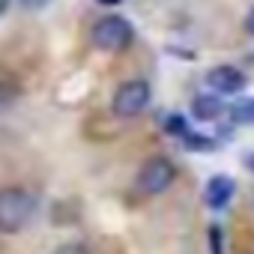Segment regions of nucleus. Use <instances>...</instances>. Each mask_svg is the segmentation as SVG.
<instances>
[{
    "instance_id": "obj_1",
    "label": "nucleus",
    "mask_w": 254,
    "mask_h": 254,
    "mask_svg": "<svg viewBox=\"0 0 254 254\" xmlns=\"http://www.w3.org/2000/svg\"><path fill=\"white\" fill-rule=\"evenodd\" d=\"M36 215V194L21 186L0 189V233H18Z\"/></svg>"
},
{
    "instance_id": "obj_2",
    "label": "nucleus",
    "mask_w": 254,
    "mask_h": 254,
    "mask_svg": "<svg viewBox=\"0 0 254 254\" xmlns=\"http://www.w3.org/2000/svg\"><path fill=\"white\" fill-rule=\"evenodd\" d=\"M90 39L99 51H108V54H120L126 51L132 42H135V27L126 21L123 15H105L93 24L90 30Z\"/></svg>"
},
{
    "instance_id": "obj_3",
    "label": "nucleus",
    "mask_w": 254,
    "mask_h": 254,
    "mask_svg": "<svg viewBox=\"0 0 254 254\" xmlns=\"http://www.w3.org/2000/svg\"><path fill=\"white\" fill-rule=\"evenodd\" d=\"M150 99H153V90H150L147 81H141V78L123 81V84L117 87L114 99H111V111H114L117 117H123V120H132V117H138V114L147 111Z\"/></svg>"
},
{
    "instance_id": "obj_4",
    "label": "nucleus",
    "mask_w": 254,
    "mask_h": 254,
    "mask_svg": "<svg viewBox=\"0 0 254 254\" xmlns=\"http://www.w3.org/2000/svg\"><path fill=\"white\" fill-rule=\"evenodd\" d=\"M174 180H177V168H174V162L168 156H153L138 171V189L144 194H153V197L165 194L174 186Z\"/></svg>"
},
{
    "instance_id": "obj_5",
    "label": "nucleus",
    "mask_w": 254,
    "mask_h": 254,
    "mask_svg": "<svg viewBox=\"0 0 254 254\" xmlns=\"http://www.w3.org/2000/svg\"><path fill=\"white\" fill-rule=\"evenodd\" d=\"M245 72L236 69V66H215L206 72V87H212L215 96H233V93H242L245 87Z\"/></svg>"
},
{
    "instance_id": "obj_6",
    "label": "nucleus",
    "mask_w": 254,
    "mask_h": 254,
    "mask_svg": "<svg viewBox=\"0 0 254 254\" xmlns=\"http://www.w3.org/2000/svg\"><path fill=\"white\" fill-rule=\"evenodd\" d=\"M233 180L230 177H224V174H218V177H212L209 183H206V191H203V200H206V206L209 209H224L227 203H230V197H233Z\"/></svg>"
},
{
    "instance_id": "obj_7",
    "label": "nucleus",
    "mask_w": 254,
    "mask_h": 254,
    "mask_svg": "<svg viewBox=\"0 0 254 254\" xmlns=\"http://www.w3.org/2000/svg\"><path fill=\"white\" fill-rule=\"evenodd\" d=\"M191 114L197 120H203V123H212V120H218L224 114V105H221V99L215 93H206V96H197L191 102Z\"/></svg>"
},
{
    "instance_id": "obj_8",
    "label": "nucleus",
    "mask_w": 254,
    "mask_h": 254,
    "mask_svg": "<svg viewBox=\"0 0 254 254\" xmlns=\"http://www.w3.org/2000/svg\"><path fill=\"white\" fill-rule=\"evenodd\" d=\"M230 120L239 126H254V99H239L230 108Z\"/></svg>"
},
{
    "instance_id": "obj_9",
    "label": "nucleus",
    "mask_w": 254,
    "mask_h": 254,
    "mask_svg": "<svg viewBox=\"0 0 254 254\" xmlns=\"http://www.w3.org/2000/svg\"><path fill=\"white\" fill-rule=\"evenodd\" d=\"M18 96H21V90H18L15 81H3V78H0V114H6L18 102Z\"/></svg>"
},
{
    "instance_id": "obj_10",
    "label": "nucleus",
    "mask_w": 254,
    "mask_h": 254,
    "mask_svg": "<svg viewBox=\"0 0 254 254\" xmlns=\"http://www.w3.org/2000/svg\"><path fill=\"white\" fill-rule=\"evenodd\" d=\"M209 251L212 254H224V239H221V227L218 224L209 227Z\"/></svg>"
},
{
    "instance_id": "obj_11",
    "label": "nucleus",
    "mask_w": 254,
    "mask_h": 254,
    "mask_svg": "<svg viewBox=\"0 0 254 254\" xmlns=\"http://www.w3.org/2000/svg\"><path fill=\"white\" fill-rule=\"evenodd\" d=\"M51 254H90V248H87L84 242H66V245L54 248Z\"/></svg>"
},
{
    "instance_id": "obj_12",
    "label": "nucleus",
    "mask_w": 254,
    "mask_h": 254,
    "mask_svg": "<svg viewBox=\"0 0 254 254\" xmlns=\"http://www.w3.org/2000/svg\"><path fill=\"white\" fill-rule=\"evenodd\" d=\"M51 0H21V6L24 9H42V6H48Z\"/></svg>"
},
{
    "instance_id": "obj_13",
    "label": "nucleus",
    "mask_w": 254,
    "mask_h": 254,
    "mask_svg": "<svg viewBox=\"0 0 254 254\" xmlns=\"http://www.w3.org/2000/svg\"><path fill=\"white\" fill-rule=\"evenodd\" d=\"M245 30L254 36V6H251V9H248V15H245Z\"/></svg>"
},
{
    "instance_id": "obj_14",
    "label": "nucleus",
    "mask_w": 254,
    "mask_h": 254,
    "mask_svg": "<svg viewBox=\"0 0 254 254\" xmlns=\"http://www.w3.org/2000/svg\"><path fill=\"white\" fill-rule=\"evenodd\" d=\"M9 3H12V0H0V15H6V9H9Z\"/></svg>"
},
{
    "instance_id": "obj_15",
    "label": "nucleus",
    "mask_w": 254,
    "mask_h": 254,
    "mask_svg": "<svg viewBox=\"0 0 254 254\" xmlns=\"http://www.w3.org/2000/svg\"><path fill=\"white\" fill-rule=\"evenodd\" d=\"M99 3H105V6H117L120 0H99Z\"/></svg>"
},
{
    "instance_id": "obj_16",
    "label": "nucleus",
    "mask_w": 254,
    "mask_h": 254,
    "mask_svg": "<svg viewBox=\"0 0 254 254\" xmlns=\"http://www.w3.org/2000/svg\"><path fill=\"white\" fill-rule=\"evenodd\" d=\"M248 168H251V171H254V156H248Z\"/></svg>"
}]
</instances>
